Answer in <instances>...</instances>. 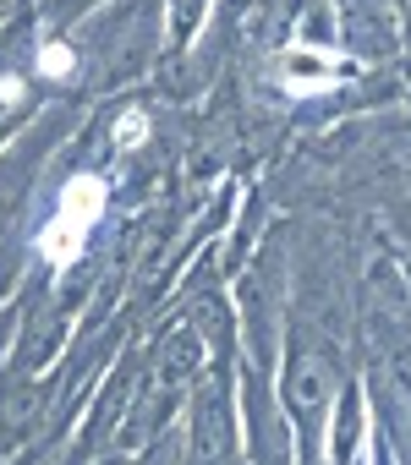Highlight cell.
Returning a JSON list of instances; mask_svg holds the SVG:
<instances>
[{"label": "cell", "mask_w": 411, "mask_h": 465, "mask_svg": "<svg viewBox=\"0 0 411 465\" xmlns=\"http://www.w3.org/2000/svg\"><path fill=\"white\" fill-rule=\"evenodd\" d=\"M105 197H110V186H105L94 170H77V175L61 186V197H55V213H50L45 236H39V263H45L50 274H61V269H72V263L83 258L88 236L99 230Z\"/></svg>", "instance_id": "obj_1"}, {"label": "cell", "mask_w": 411, "mask_h": 465, "mask_svg": "<svg viewBox=\"0 0 411 465\" xmlns=\"http://www.w3.org/2000/svg\"><path fill=\"white\" fill-rule=\"evenodd\" d=\"M362 66L351 55H340L335 45H302V39H286L275 50V83L291 88V94H329V88H346L356 83Z\"/></svg>", "instance_id": "obj_2"}, {"label": "cell", "mask_w": 411, "mask_h": 465, "mask_svg": "<svg viewBox=\"0 0 411 465\" xmlns=\"http://www.w3.org/2000/svg\"><path fill=\"white\" fill-rule=\"evenodd\" d=\"M12 345V307H0V351Z\"/></svg>", "instance_id": "obj_3"}, {"label": "cell", "mask_w": 411, "mask_h": 465, "mask_svg": "<svg viewBox=\"0 0 411 465\" xmlns=\"http://www.w3.org/2000/svg\"><path fill=\"white\" fill-rule=\"evenodd\" d=\"M400 17H406V50H411V0H400Z\"/></svg>", "instance_id": "obj_4"}]
</instances>
